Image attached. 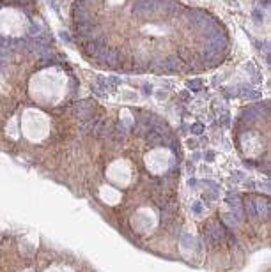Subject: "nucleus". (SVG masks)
<instances>
[{
  "mask_svg": "<svg viewBox=\"0 0 271 272\" xmlns=\"http://www.w3.org/2000/svg\"><path fill=\"white\" fill-rule=\"evenodd\" d=\"M106 83H108V87H110V88H115L117 85L121 83V80H119L117 76H110V78H106Z\"/></svg>",
  "mask_w": 271,
  "mask_h": 272,
  "instance_id": "1",
  "label": "nucleus"
},
{
  "mask_svg": "<svg viewBox=\"0 0 271 272\" xmlns=\"http://www.w3.org/2000/svg\"><path fill=\"white\" fill-rule=\"evenodd\" d=\"M188 87H190L192 90H198V88L202 87V83H200L198 80H190V81H188Z\"/></svg>",
  "mask_w": 271,
  "mask_h": 272,
  "instance_id": "2",
  "label": "nucleus"
},
{
  "mask_svg": "<svg viewBox=\"0 0 271 272\" xmlns=\"http://www.w3.org/2000/svg\"><path fill=\"white\" fill-rule=\"evenodd\" d=\"M202 131H204V126H202V124H193V126H192V133H193V135H200Z\"/></svg>",
  "mask_w": 271,
  "mask_h": 272,
  "instance_id": "3",
  "label": "nucleus"
},
{
  "mask_svg": "<svg viewBox=\"0 0 271 272\" xmlns=\"http://www.w3.org/2000/svg\"><path fill=\"white\" fill-rule=\"evenodd\" d=\"M92 92H94L97 97H105V96H106V92H105V90H101V88L96 87V85H92Z\"/></svg>",
  "mask_w": 271,
  "mask_h": 272,
  "instance_id": "4",
  "label": "nucleus"
},
{
  "mask_svg": "<svg viewBox=\"0 0 271 272\" xmlns=\"http://www.w3.org/2000/svg\"><path fill=\"white\" fill-rule=\"evenodd\" d=\"M252 16H253V19H255V21H259V23L262 21V13H261L259 9H255V11H253V13H252Z\"/></svg>",
  "mask_w": 271,
  "mask_h": 272,
  "instance_id": "5",
  "label": "nucleus"
},
{
  "mask_svg": "<svg viewBox=\"0 0 271 272\" xmlns=\"http://www.w3.org/2000/svg\"><path fill=\"white\" fill-rule=\"evenodd\" d=\"M193 212L195 214H200V212H202V203H198V201H197V203H193Z\"/></svg>",
  "mask_w": 271,
  "mask_h": 272,
  "instance_id": "6",
  "label": "nucleus"
},
{
  "mask_svg": "<svg viewBox=\"0 0 271 272\" xmlns=\"http://www.w3.org/2000/svg\"><path fill=\"white\" fill-rule=\"evenodd\" d=\"M30 32H32V34H39V32H41V27H39V25H32V27H30Z\"/></svg>",
  "mask_w": 271,
  "mask_h": 272,
  "instance_id": "7",
  "label": "nucleus"
},
{
  "mask_svg": "<svg viewBox=\"0 0 271 272\" xmlns=\"http://www.w3.org/2000/svg\"><path fill=\"white\" fill-rule=\"evenodd\" d=\"M142 90H144V92H145V94H147V96H149V94H151V92H153V88H151V85H147V83H145V85H144V87H142Z\"/></svg>",
  "mask_w": 271,
  "mask_h": 272,
  "instance_id": "8",
  "label": "nucleus"
},
{
  "mask_svg": "<svg viewBox=\"0 0 271 272\" xmlns=\"http://www.w3.org/2000/svg\"><path fill=\"white\" fill-rule=\"evenodd\" d=\"M60 37L64 39V41H66V42H71V39H69V36H67V34H66V32H60Z\"/></svg>",
  "mask_w": 271,
  "mask_h": 272,
  "instance_id": "9",
  "label": "nucleus"
},
{
  "mask_svg": "<svg viewBox=\"0 0 271 272\" xmlns=\"http://www.w3.org/2000/svg\"><path fill=\"white\" fill-rule=\"evenodd\" d=\"M181 99H184V101H186V99H188V92H181Z\"/></svg>",
  "mask_w": 271,
  "mask_h": 272,
  "instance_id": "10",
  "label": "nucleus"
},
{
  "mask_svg": "<svg viewBox=\"0 0 271 272\" xmlns=\"http://www.w3.org/2000/svg\"><path fill=\"white\" fill-rule=\"evenodd\" d=\"M213 157H214V154H213V152H209V154L206 155V159H209V161H211V159H213Z\"/></svg>",
  "mask_w": 271,
  "mask_h": 272,
  "instance_id": "11",
  "label": "nucleus"
}]
</instances>
